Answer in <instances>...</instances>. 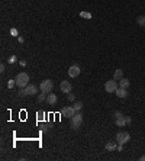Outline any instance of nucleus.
I'll return each instance as SVG.
<instances>
[{
	"label": "nucleus",
	"instance_id": "nucleus-24",
	"mask_svg": "<svg viewBox=\"0 0 145 161\" xmlns=\"http://www.w3.org/2000/svg\"><path fill=\"white\" fill-rule=\"evenodd\" d=\"M81 16H84V18H91V15H89V13H81Z\"/></svg>",
	"mask_w": 145,
	"mask_h": 161
},
{
	"label": "nucleus",
	"instance_id": "nucleus-22",
	"mask_svg": "<svg viewBox=\"0 0 145 161\" xmlns=\"http://www.w3.org/2000/svg\"><path fill=\"white\" fill-rule=\"evenodd\" d=\"M68 99H70V100H74L75 97H74V94H71V93H68Z\"/></svg>",
	"mask_w": 145,
	"mask_h": 161
},
{
	"label": "nucleus",
	"instance_id": "nucleus-25",
	"mask_svg": "<svg viewBox=\"0 0 145 161\" xmlns=\"http://www.w3.org/2000/svg\"><path fill=\"white\" fill-rule=\"evenodd\" d=\"M0 73H4V64L0 65Z\"/></svg>",
	"mask_w": 145,
	"mask_h": 161
},
{
	"label": "nucleus",
	"instance_id": "nucleus-15",
	"mask_svg": "<svg viewBox=\"0 0 145 161\" xmlns=\"http://www.w3.org/2000/svg\"><path fill=\"white\" fill-rule=\"evenodd\" d=\"M118 147H116V144L113 142V141H109V142H106V150L108 151H115Z\"/></svg>",
	"mask_w": 145,
	"mask_h": 161
},
{
	"label": "nucleus",
	"instance_id": "nucleus-3",
	"mask_svg": "<svg viewBox=\"0 0 145 161\" xmlns=\"http://www.w3.org/2000/svg\"><path fill=\"white\" fill-rule=\"evenodd\" d=\"M39 89H41V91H44V93L50 94V93L52 91V89H54V83H52V80L47 78V80L41 81V86H39Z\"/></svg>",
	"mask_w": 145,
	"mask_h": 161
},
{
	"label": "nucleus",
	"instance_id": "nucleus-4",
	"mask_svg": "<svg viewBox=\"0 0 145 161\" xmlns=\"http://www.w3.org/2000/svg\"><path fill=\"white\" fill-rule=\"evenodd\" d=\"M115 139H116V142H118V144L125 145L126 142L131 141V135H129L128 132H118V134H116V137H115Z\"/></svg>",
	"mask_w": 145,
	"mask_h": 161
},
{
	"label": "nucleus",
	"instance_id": "nucleus-11",
	"mask_svg": "<svg viewBox=\"0 0 145 161\" xmlns=\"http://www.w3.org/2000/svg\"><path fill=\"white\" fill-rule=\"evenodd\" d=\"M116 93V96L118 97H121V99H123V97H128V89H122V87H118V90L115 91Z\"/></svg>",
	"mask_w": 145,
	"mask_h": 161
},
{
	"label": "nucleus",
	"instance_id": "nucleus-18",
	"mask_svg": "<svg viewBox=\"0 0 145 161\" xmlns=\"http://www.w3.org/2000/svg\"><path fill=\"white\" fill-rule=\"evenodd\" d=\"M44 100H47V93H44V91H42V93L38 96V102L41 103V102H44Z\"/></svg>",
	"mask_w": 145,
	"mask_h": 161
},
{
	"label": "nucleus",
	"instance_id": "nucleus-26",
	"mask_svg": "<svg viewBox=\"0 0 145 161\" xmlns=\"http://www.w3.org/2000/svg\"><path fill=\"white\" fill-rule=\"evenodd\" d=\"M139 161H145V155H142V157L139 158Z\"/></svg>",
	"mask_w": 145,
	"mask_h": 161
},
{
	"label": "nucleus",
	"instance_id": "nucleus-20",
	"mask_svg": "<svg viewBox=\"0 0 145 161\" xmlns=\"http://www.w3.org/2000/svg\"><path fill=\"white\" fill-rule=\"evenodd\" d=\"M13 86H16V81H15V80H9V81H7V87L12 89Z\"/></svg>",
	"mask_w": 145,
	"mask_h": 161
},
{
	"label": "nucleus",
	"instance_id": "nucleus-13",
	"mask_svg": "<svg viewBox=\"0 0 145 161\" xmlns=\"http://www.w3.org/2000/svg\"><path fill=\"white\" fill-rule=\"evenodd\" d=\"M123 77V70H121V68H118L116 71H115V74H113V78L116 80V81H119L121 78Z\"/></svg>",
	"mask_w": 145,
	"mask_h": 161
},
{
	"label": "nucleus",
	"instance_id": "nucleus-1",
	"mask_svg": "<svg viewBox=\"0 0 145 161\" xmlns=\"http://www.w3.org/2000/svg\"><path fill=\"white\" fill-rule=\"evenodd\" d=\"M15 81H16V86L19 89H25L29 84V75L26 73H19L18 75L15 77Z\"/></svg>",
	"mask_w": 145,
	"mask_h": 161
},
{
	"label": "nucleus",
	"instance_id": "nucleus-21",
	"mask_svg": "<svg viewBox=\"0 0 145 161\" xmlns=\"http://www.w3.org/2000/svg\"><path fill=\"white\" fill-rule=\"evenodd\" d=\"M125 121H126V125H129V124L132 122V119H131V116H125Z\"/></svg>",
	"mask_w": 145,
	"mask_h": 161
},
{
	"label": "nucleus",
	"instance_id": "nucleus-2",
	"mask_svg": "<svg viewBox=\"0 0 145 161\" xmlns=\"http://www.w3.org/2000/svg\"><path fill=\"white\" fill-rule=\"evenodd\" d=\"M81 124H83V115L80 112H75V115L70 119V126L72 128V131H78Z\"/></svg>",
	"mask_w": 145,
	"mask_h": 161
},
{
	"label": "nucleus",
	"instance_id": "nucleus-23",
	"mask_svg": "<svg viewBox=\"0 0 145 161\" xmlns=\"http://www.w3.org/2000/svg\"><path fill=\"white\" fill-rule=\"evenodd\" d=\"M9 61H10V63H15V61H16V57H15V55H13V57H10V60H9Z\"/></svg>",
	"mask_w": 145,
	"mask_h": 161
},
{
	"label": "nucleus",
	"instance_id": "nucleus-7",
	"mask_svg": "<svg viewBox=\"0 0 145 161\" xmlns=\"http://www.w3.org/2000/svg\"><path fill=\"white\" fill-rule=\"evenodd\" d=\"M23 90H25L26 96H35L36 93H38V87H36L35 84H28Z\"/></svg>",
	"mask_w": 145,
	"mask_h": 161
},
{
	"label": "nucleus",
	"instance_id": "nucleus-8",
	"mask_svg": "<svg viewBox=\"0 0 145 161\" xmlns=\"http://www.w3.org/2000/svg\"><path fill=\"white\" fill-rule=\"evenodd\" d=\"M60 89L62 93H65V94H68L70 91H71V83L70 81H67V80H64V81H61V84H60Z\"/></svg>",
	"mask_w": 145,
	"mask_h": 161
},
{
	"label": "nucleus",
	"instance_id": "nucleus-10",
	"mask_svg": "<svg viewBox=\"0 0 145 161\" xmlns=\"http://www.w3.org/2000/svg\"><path fill=\"white\" fill-rule=\"evenodd\" d=\"M57 100H58V97L55 96V93H50V94L47 96V103H48L50 106H54L55 103H57Z\"/></svg>",
	"mask_w": 145,
	"mask_h": 161
},
{
	"label": "nucleus",
	"instance_id": "nucleus-14",
	"mask_svg": "<svg viewBox=\"0 0 145 161\" xmlns=\"http://www.w3.org/2000/svg\"><path fill=\"white\" fill-rule=\"evenodd\" d=\"M115 124H116V126H125L126 125V121H125V115L122 116V118H118V119H115Z\"/></svg>",
	"mask_w": 145,
	"mask_h": 161
},
{
	"label": "nucleus",
	"instance_id": "nucleus-6",
	"mask_svg": "<svg viewBox=\"0 0 145 161\" xmlns=\"http://www.w3.org/2000/svg\"><path fill=\"white\" fill-rule=\"evenodd\" d=\"M61 115L64 116V118H68V119H71L72 116L75 115V110H74V107H64L62 110H61Z\"/></svg>",
	"mask_w": 145,
	"mask_h": 161
},
{
	"label": "nucleus",
	"instance_id": "nucleus-12",
	"mask_svg": "<svg viewBox=\"0 0 145 161\" xmlns=\"http://www.w3.org/2000/svg\"><path fill=\"white\" fill-rule=\"evenodd\" d=\"M129 86H131V81H129L128 78L122 77V78L119 80V87H122V89H128Z\"/></svg>",
	"mask_w": 145,
	"mask_h": 161
},
{
	"label": "nucleus",
	"instance_id": "nucleus-9",
	"mask_svg": "<svg viewBox=\"0 0 145 161\" xmlns=\"http://www.w3.org/2000/svg\"><path fill=\"white\" fill-rule=\"evenodd\" d=\"M80 67L78 65H71L70 68H68V75L71 77V78H75V77H78V74H80Z\"/></svg>",
	"mask_w": 145,
	"mask_h": 161
},
{
	"label": "nucleus",
	"instance_id": "nucleus-5",
	"mask_svg": "<svg viewBox=\"0 0 145 161\" xmlns=\"http://www.w3.org/2000/svg\"><path fill=\"white\" fill-rule=\"evenodd\" d=\"M118 87H119V84H118V81H116L115 78L108 80L106 84H105V90H106L108 93H115V91L118 90Z\"/></svg>",
	"mask_w": 145,
	"mask_h": 161
},
{
	"label": "nucleus",
	"instance_id": "nucleus-17",
	"mask_svg": "<svg viewBox=\"0 0 145 161\" xmlns=\"http://www.w3.org/2000/svg\"><path fill=\"white\" fill-rule=\"evenodd\" d=\"M72 107H74V110H75V112H80V110L83 109V103H81V102H75Z\"/></svg>",
	"mask_w": 145,
	"mask_h": 161
},
{
	"label": "nucleus",
	"instance_id": "nucleus-19",
	"mask_svg": "<svg viewBox=\"0 0 145 161\" xmlns=\"http://www.w3.org/2000/svg\"><path fill=\"white\" fill-rule=\"evenodd\" d=\"M122 116H123V113H122V112H119V110L113 112V118H115V119H118V118H122Z\"/></svg>",
	"mask_w": 145,
	"mask_h": 161
},
{
	"label": "nucleus",
	"instance_id": "nucleus-16",
	"mask_svg": "<svg viewBox=\"0 0 145 161\" xmlns=\"http://www.w3.org/2000/svg\"><path fill=\"white\" fill-rule=\"evenodd\" d=\"M136 23H138L139 26H145V16H144V15L138 16V19H136Z\"/></svg>",
	"mask_w": 145,
	"mask_h": 161
}]
</instances>
